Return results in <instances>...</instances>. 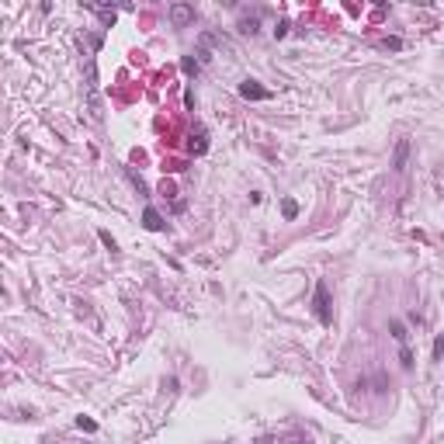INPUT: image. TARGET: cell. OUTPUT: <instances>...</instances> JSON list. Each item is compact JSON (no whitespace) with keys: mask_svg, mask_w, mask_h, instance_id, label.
Returning a JSON list of instances; mask_svg holds the SVG:
<instances>
[{"mask_svg":"<svg viewBox=\"0 0 444 444\" xmlns=\"http://www.w3.org/2000/svg\"><path fill=\"white\" fill-rule=\"evenodd\" d=\"M316 316H319V323H330V319H333V312H330L327 281H316Z\"/></svg>","mask_w":444,"mask_h":444,"instance_id":"1","label":"cell"},{"mask_svg":"<svg viewBox=\"0 0 444 444\" xmlns=\"http://www.w3.org/2000/svg\"><path fill=\"white\" fill-rule=\"evenodd\" d=\"M240 97H247V101H268L271 91L257 87V80H243V83H240Z\"/></svg>","mask_w":444,"mask_h":444,"instance_id":"2","label":"cell"},{"mask_svg":"<svg viewBox=\"0 0 444 444\" xmlns=\"http://www.w3.org/2000/svg\"><path fill=\"white\" fill-rule=\"evenodd\" d=\"M406 160H409V139H399V142H396V153H392V170H396V174L406 170Z\"/></svg>","mask_w":444,"mask_h":444,"instance_id":"3","label":"cell"},{"mask_svg":"<svg viewBox=\"0 0 444 444\" xmlns=\"http://www.w3.org/2000/svg\"><path fill=\"white\" fill-rule=\"evenodd\" d=\"M170 18H174V24H184V21L194 18V11L188 7V4H177V7H170Z\"/></svg>","mask_w":444,"mask_h":444,"instance_id":"4","label":"cell"},{"mask_svg":"<svg viewBox=\"0 0 444 444\" xmlns=\"http://www.w3.org/2000/svg\"><path fill=\"white\" fill-rule=\"evenodd\" d=\"M389 330H392V337L399 340V347H406V340H409V333H406V327H403V323H399V319H392V323H389Z\"/></svg>","mask_w":444,"mask_h":444,"instance_id":"5","label":"cell"},{"mask_svg":"<svg viewBox=\"0 0 444 444\" xmlns=\"http://www.w3.org/2000/svg\"><path fill=\"white\" fill-rule=\"evenodd\" d=\"M142 219H146V229H160V226H163V219H160V212H156V209H146V215H142Z\"/></svg>","mask_w":444,"mask_h":444,"instance_id":"6","label":"cell"},{"mask_svg":"<svg viewBox=\"0 0 444 444\" xmlns=\"http://www.w3.org/2000/svg\"><path fill=\"white\" fill-rule=\"evenodd\" d=\"M240 32H243V35H257V14L240 21Z\"/></svg>","mask_w":444,"mask_h":444,"instance_id":"7","label":"cell"},{"mask_svg":"<svg viewBox=\"0 0 444 444\" xmlns=\"http://www.w3.org/2000/svg\"><path fill=\"white\" fill-rule=\"evenodd\" d=\"M295 212H299V205H295V201H285V215H288V219H295Z\"/></svg>","mask_w":444,"mask_h":444,"instance_id":"8","label":"cell"}]
</instances>
